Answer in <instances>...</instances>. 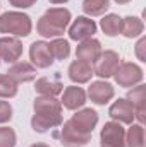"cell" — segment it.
Instances as JSON below:
<instances>
[{"instance_id":"30","label":"cell","mask_w":146,"mask_h":147,"mask_svg":"<svg viewBox=\"0 0 146 147\" xmlns=\"http://www.w3.org/2000/svg\"><path fill=\"white\" fill-rule=\"evenodd\" d=\"M29 147H50L48 144H43V142H38V144H33V146H29Z\"/></svg>"},{"instance_id":"6","label":"cell","mask_w":146,"mask_h":147,"mask_svg":"<svg viewBox=\"0 0 146 147\" xmlns=\"http://www.w3.org/2000/svg\"><path fill=\"white\" fill-rule=\"evenodd\" d=\"M53 137L59 139L60 144L64 147H84V146H88V142L91 140V135H86V134L79 132L76 127L71 125L69 120L64 123V127L60 128V132L53 134Z\"/></svg>"},{"instance_id":"1","label":"cell","mask_w":146,"mask_h":147,"mask_svg":"<svg viewBox=\"0 0 146 147\" xmlns=\"http://www.w3.org/2000/svg\"><path fill=\"white\" fill-rule=\"evenodd\" d=\"M35 115L31 118V127L38 134H45L50 128L60 127L64 118H62V103L55 98H46L40 96L35 99Z\"/></svg>"},{"instance_id":"31","label":"cell","mask_w":146,"mask_h":147,"mask_svg":"<svg viewBox=\"0 0 146 147\" xmlns=\"http://www.w3.org/2000/svg\"><path fill=\"white\" fill-rule=\"evenodd\" d=\"M48 2H50V3H55V5H57V3H65L67 0H48Z\"/></svg>"},{"instance_id":"22","label":"cell","mask_w":146,"mask_h":147,"mask_svg":"<svg viewBox=\"0 0 146 147\" xmlns=\"http://www.w3.org/2000/svg\"><path fill=\"white\" fill-rule=\"evenodd\" d=\"M100 26H102V29H103V33L107 36H110V38L119 36L120 31H122V17H119L117 14H107L102 19Z\"/></svg>"},{"instance_id":"8","label":"cell","mask_w":146,"mask_h":147,"mask_svg":"<svg viewBox=\"0 0 146 147\" xmlns=\"http://www.w3.org/2000/svg\"><path fill=\"white\" fill-rule=\"evenodd\" d=\"M69 121L79 132H83L86 135H91L95 127H96V123H98V113L95 110H91V108H83L77 113H74Z\"/></svg>"},{"instance_id":"12","label":"cell","mask_w":146,"mask_h":147,"mask_svg":"<svg viewBox=\"0 0 146 147\" xmlns=\"http://www.w3.org/2000/svg\"><path fill=\"white\" fill-rule=\"evenodd\" d=\"M102 53V45L98 39L95 38H89V39H84L77 45L76 48V60H81V62H86L89 65H93L98 57Z\"/></svg>"},{"instance_id":"23","label":"cell","mask_w":146,"mask_h":147,"mask_svg":"<svg viewBox=\"0 0 146 147\" xmlns=\"http://www.w3.org/2000/svg\"><path fill=\"white\" fill-rule=\"evenodd\" d=\"M50 46V51H52V57L57 58V60H65L69 55H71V45L67 39L64 38H55L53 41L48 43Z\"/></svg>"},{"instance_id":"7","label":"cell","mask_w":146,"mask_h":147,"mask_svg":"<svg viewBox=\"0 0 146 147\" xmlns=\"http://www.w3.org/2000/svg\"><path fill=\"white\" fill-rule=\"evenodd\" d=\"M100 146L102 147H126V130L122 123L108 121L103 125L100 134Z\"/></svg>"},{"instance_id":"10","label":"cell","mask_w":146,"mask_h":147,"mask_svg":"<svg viewBox=\"0 0 146 147\" xmlns=\"http://www.w3.org/2000/svg\"><path fill=\"white\" fill-rule=\"evenodd\" d=\"M29 58L36 69H48L53 63V57L46 41H35L29 46Z\"/></svg>"},{"instance_id":"14","label":"cell","mask_w":146,"mask_h":147,"mask_svg":"<svg viewBox=\"0 0 146 147\" xmlns=\"http://www.w3.org/2000/svg\"><path fill=\"white\" fill-rule=\"evenodd\" d=\"M108 115L113 121H119V123H127L131 125L134 121V108L132 105L129 103V99L126 98H119L108 110Z\"/></svg>"},{"instance_id":"25","label":"cell","mask_w":146,"mask_h":147,"mask_svg":"<svg viewBox=\"0 0 146 147\" xmlns=\"http://www.w3.org/2000/svg\"><path fill=\"white\" fill-rule=\"evenodd\" d=\"M16 94H17V82L7 74H2L0 75V98L2 99L14 98Z\"/></svg>"},{"instance_id":"33","label":"cell","mask_w":146,"mask_h":147,"mask_svg":"<svg viewBox=\"0 0 146 147\" xmlns=\"http://www.w3.org/2000/svg\"><path fill=\"white\" fill-rule=\"evenodd\" d=\"M0 62H2V60H0Z\"/></svg>"},{"instance_id":"29","label":"cell","mask_w":146,"mask_h":147,"mask_svg":"<svg viewBox=\"0 0 146 147\" xmlns=\"http://www.w3.org/2000/svg\"><path fill=\"white\" fill-rule=\"evenodd\" d=\"M38 0H9V3L16 9H28V7H33Z\"/></svg>"},{"instance_id":"3","label":"cell","mask_w":146,"mask_h":147,"mask_svg":"<svg viewBox=\"0 0 146 147\" xmlns=\"http://www.w3.org/2000/svg\"><path fill=\"white\" fill-rule=\"evenodd\" d=\"M33 22L28 14L23 12H5L0 16V33L14 38H26L31 34Z\"/></svg>"},{"instance_id":"17","label":"cell","mask_w":146,"mask_h":147,"mask_svg":"<svg viewBox=\"0 0 146 147\" xmlns=\"http://www.w3.org/2000/svg\"><path fill=\"white\" fill-rule=\"evenodd\" d=\"M7 75L12 77L17 84H26L36 77V67L28 63V62H16L9 67Z\"/></svg>"},{"instance_id":"19","label":"cell","mask_w":146,"mask_h":147,"mask_svg":"<svg viewBox=\"0 0 146 147\" xmlns=\"http://www.w3.org/2000/svg\"><path fill=\"white\" fill-rule=\"evenodd\" d=\"M67 74H69V79L76 84H86L95 75L93 74V65H89L86 62H81V60H74L69 65V72Z\"/></svg>"},{"instance_id":"27","label":"cell","mask_w":146,"mask_h":147,"mask_svg":"<svg viewBox=\"0 0 146 147\" xmlns=\"http://www.w3.org/2000/svg\"><path fill=\"white\" fill-rule=\"evenodd\" d=\"M12 118V106L9 101L0 99V123H7Z\"/></svg>"},{"instance_id":"11","label":"cell","mask_w":146,"mask_h":147,"mask_svg":"<svg viewBox=\"0 0 146 147\" xmlns=\"http://www.w3.org/2000/svg\"><path fill=\"white\" fill-rule=\"evenodd\" d=\"M23 55V43L19 38L3 36L0 38V60L7 63H16Z\"/></svg>"},{"instance_id":"13","label":"cell","mask_w":146,"mask_h":147,"mask_svg":"<svg viewBox=\"0 0 146 147\" xmlns=\"http://www.w3.org/2000/svg\"><path fill=\"white\" fill-rule=\"evenodd\" d=\"M113 94H115L113 86H112L110 82H107V80H95V82H91V86L88 87V96H89V99H91L95 105H98V106L107 105L110 99L113 98Z\"/></svg>"},{"instance_id":"24","label":"cell","mask_w":146,"mask_h":147,"mask_svg":"<svg viewBox=\"0 0 146 147\" xmlns=\"http://www.w3.org/2000/svg\"><path fill=\"white\" fill-rule=\"evenodd\" d=\"M110 7V0H84L83 2V10L84 14L91 16V17H96V16H102L108 10Z\"/></svg>"},{"instance_id":"4","label":"cell","mask_w":146,"mask_h":147,"mask_svg":"<svg viewBox=\"0 0 146 147\" xmlns=\"http://www.w3.org/2000/svg\"><path fill=\"white\" fill-rule=\"evenodd\" d=\"M112 77H115V82L120 87H134L143 80L145 74L139 65L132 62H120V65L117 67V70Z\"/></svg>"},{"instance_id":"21","label":"cell","mask_w":146,"mask_h":147,"mask_svg":"<svg viewBox=\"0 0 146 147\" xmlns=\"http://www.w3.org/2000/svg\"><path fill=\"white\" fill-rule=\"evenodd\" d=\"M126 147H146L145 128L141 123L138 125L131 123V128L126 132Z\"/></svg>"},{"instance_id":"5","label":"cell","mask_w":146,"mask_h":147,"mask_svg":"<svg viewBox=\"0 0 146 147\" xmlns=\"http://www.w3.org/2000/svg\"><path fill=\"white\" fill-rule=\"evenodd\" d=\"M119 65H120L119 53L113 51V50H105V51L100 53L98 60L93 63V74L98 75L100 79H108L115 74Z\"/></svg>"},{"instance_id":"20","label":"cell","mask_w":146,"mask_h":147,"mask_svg":"<svg viewBox=\"0 0 146 147\" xmlns=\"http://www.w3.org/2000/svg\"><path fill=\"white\" fill-rule=\"evenodd\" d=\"M143 29H145V24H143V21L139 17H136V16L122 17V31H120V34H124L126 38L132 39V38L141 36Z\"/></svg>"},{"instance_id":"18","label":"cell","mask_w":146,"mask_h":147,"mask_svg":"<svg viewBox=\"0 0 146 147\" xmlns=\"http://www.w3.org/2000/svg\"><path fill=\"white\" fill-rule=\"evenodd\" d=\"M35 91L40 96L55 98L64 91V84L60 82L59 77H40L35 84Z\"/></svg>"},{"instance_id":"2","label":"cell","mask_w":146,"mask_h":147,"mask_svg":"<svg viewBox=\"0 0 146 147\" xmlns=\"http://www.w3.org/2000/svg\"><path fill=\"white\" fill-rule=\"evenodd\" d=\"M69 24H71V10L64 7H52L40 17L36 31L40 36L55 39L65 33Z\"/></svg>"},{"instance_id":"26","label":"cell","mask_w":146,"mask_h":147,"mask_svg":"<svg viewBox=\"0 0 146 147\" xmlns=\"http://www.w3.org/2000/svg\"><path fill=\"white\" fill-rule=\"evenodd\" d=\"M17 137L10 127H0V147H16Z\"/></svg>"},{"instance_id":"9","label":"cell","mask_w":146,"mask_h":147,"mask_svg":"<svg viewBox=\"0 0 146 147\" xmlns=\"http://www.w3.org/2000/svg\"><path fill=\"white\" fill-rule=\"evenodd\" d=\"M96 33V22L89 17L79 16L69 28V38L74 41H84L93 38V34Z\"/></svg>"},{"instance_id":"32","label":"cell","mask_w":146,"mask_h":147,"mask_svg":"<svg viewBox=\"0 0 146 147\" xmlns=\"http://www.w3.org/2000/svg\"><path fill=\"white\" fill-rule=\"evenodd\" d=\"M113 2H117L119 5H126V3H129L131 0H113Z\"/></svg>"},{"instance_id":"15","label":"cell","mask_w":146,"mask_h":147,"mask_svg":"<svg viewBox=\"0 0 146 147\" xmlns=\"http://www.w3.org/2000/svg\"><path fill=\"white\" fill-rule=\"evenodd\" d=\"M62 92H64V94H62L60 103H62L64 108L74 111V110H79V108L84 106V103H86V92H84L83 87L69 86V87H65Z\"/></svg>"},{"instance_id":"16","label":"cell","mask_w":146,"mask_h":147,"mask_svg":"<svg viewBox=\"0 0 146 147\" xmlns=\"http://www.w3.org/2000/svg\"><path fill=\"white\" fill-rule=\"evenodd\" d=\"M126 99H129V103L134 108V118H138V121L143 123L145 121V105H146V86L138 84L136 87H132L127 92Z\"/></svg>"},{"instance_id":"28","label":"cell","mask_w":146,"mask_h":147,"mask_svg":"<svg viewBox=\"0 0 146 147\" xmlns=\"http://www.w3.org/2000/svg\"><path fill=\"white\" fill-rule=\"evenodd\" d=\"M146 38L141 36L139 38V41H138V45H136V55H138V58L141 60V62H146Z\"/></svg>"}]
</instances>
